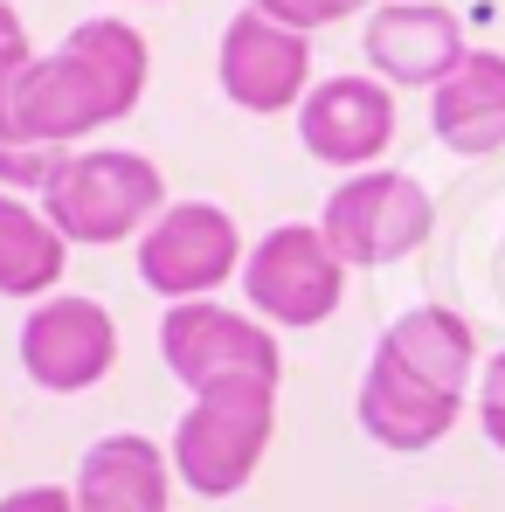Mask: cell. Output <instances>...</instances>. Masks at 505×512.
Listing matches in <instances>:
<instances>
[{"label":"cell","instance_id":"1","mask_svg":"<svg viewBox=\"0 0 505 512\" xmlns=\"http://www.w3.org/2000/svg\"><path fill=\"white\" fill-rule=\"evenodd\" d=\"M146 70H153V56L132 21H118V14L77 21L49 56L28 63V77L0 104V187L42 194L77 153V139L139 111Z\"/></svg>","mask_w":505,"mask_h":512},{"label":"cell","instance_id":"2","mask_svg":"<svg viewBox=\"0 0 505 512\" xmlns=\"http://www.w3.org/2000/svg\"><path fill=\"white\" fill-rule=\"evenodd\" d=\"M471 374H478L471 326L450 305H416L374 340V360H367L360 395H353V416L395 457L436 450L464 416Z\"/></svg>","mask_w":505,"mask_h":512},{"label":"cell","instance_id":"3","mask_svg":"<svg viewBox=\"0 0 505 512\" xmlns=\"http://www.w3.org/2000/svg\"><path fill=\"white\" fill-rule=\"evenodd\" d=\"M42 215L63 229V243L111 250V243L146 236L167 215V180L146 153H118V146L70 153L63 173L42 187Z\"/></svg>","mask_w":505,"mask_h":512},{"label":"cell","instance_id":"4","mask_svg":"<svg viewBox=\"0 0 505 512\" xmlns=\"http://www.w3.org/2000/svg\"><path fill=\"white\" fill-rule=\"evenodd\" d=\"M160 360H167V374L187 395H236V388L277 395V381H284V353L270 340V326L215 305V298L167 305V319H160Z\"/></svg>","mask_w":505,"mask_h":512},{"label":"cell","instance_id":"5","mask_svg":"<svg viewBox=\"0 0 505 512\" xmlns=\"http://www.w3.org/2000/svg\"><path fill=\"white\" fill-rule=\"evenodd\" d=\"M319 229L339 250L346 270H381V263H402L436 236V201L416 173L402 167H367L353 180H339L319 208Z\"/></svg>","mask_w":505,"mask_h":512},{"label":"cell","instance_id":"6","mask_svg":"<svg viewBox=\"0 0 505 512\" xmlns=\"http://www.w3.org/2000/svg\"><path fill=\"white\" fill-rule=\"evenodd\" d=\"M270 429H277V395H256V388L194 395L187 416L173 423V478L201 499H236L270 450Z\"/></svg>","mask_w":505,"mask_h":512},{"label":"cell","instance_id":"7","mask_svg":"<svg viewBox=\"0 0 505 512\" xmlns=\"http://www.w3.org/2000/svg\"><path fill=\"white\" fill-rule=\"evenodd\" d=\"M243 298L263 326H326L346 298V263L319 222H277L243 256Z\"/></svg>","mask_w":505,"mask_h":512},{"label":"cell","instance_id":"8","mask_svg":"<svg viewBox=\"0 0 505 512\" xmlns=\"http://www.w3.org/2000/svg\"><path fill=\"white\" fill-rule=\"evenodd\" d=\"M229 277H243V236L215 201H167V215L139 236V284L167 305L208 298Z\"/></svg>","mask_w":505,"mask_h":512},{"label":"cell","instance_id":"9","mask_svg":"<svg viewBox=\"0 0 505 512\" xmlns=\"http://www.w3.org/2000/svg\"><path fill=\"white\" fill-rule=\"evenodd\" d=\"M215 77H222V97L236 111H298L305 90H312V35L263 14V7H243L229 28H222V49H215Z\"/></svg>","mask_w":505,"mask_h":512},{"label":"cell","instance_id":"10","mask_svg":"<svg viewBox=\"0 0 505 512\" xmlns=\"http://www.w3.org/2000/svg\"><path fill=\"white\" fill-rule=\"evenodd\" d=\"M14 353H21V374H28L35 388H49V395H84V388H97V381L118 367V319H111L97 298L56 291V298L28 305Z\"/></svg>","mask_w":505,"mask_h":512},{"label":"cell","instance_id":"11","mask_svg":"<svg viewBox=\"0 0 505 512\" xmlns=\"http://www.w3.org/2000/svg\"><path fill=\"white\" fill-rule=\"evenodd\" d=\"M298 139L319 167L367 173L395 146V90L381 77H326L298 104Z\"/></svg>","mask_w":505,"mask_h":512},{"label":"cell","instance_id":"12","mask_svg":"<svg viewBox=\"0 0 505 512\" xmlns=\"http://www.w3.org/2000/svg\"><path fill=\"white\" fill-rule=\"evenodd\" d=\"M367 63L381 84H402V90H436L464 56V21L443 7V0H381L367 14V35H360Z\"/></svg>","mask_w":505,"mask_h":512},{"label":"cell","instance_id":"13","mask_svg":"<svg viewBox=\"0 0 505 512\" xmlns=\"http://www.w3.org/2000/svg\"><path fill=\"white\" fill-rule=\"evenodd\" d=\"M70 492L77 512H173V457L139 429L97 436Z\"/></svg>","mask_w":505,"mask_h":512},{"label":"cell","instance_id":"14","mask_svg":"<svg viewBox=\"0 0 505 512\" xmlns=\"http://www.w3.org/2000/svg\"><path fill=\"white\" fill-rule=\"evenodd\" d=\"M429 132L457 160H485V153L505 146V56L499 49H471L429 90Z\"/></svg>","mask_w":505,"mask_h":512},{"label":"cell","instance_id":"15","mask_svg":"<svg viewBox=\"0 0 505 512\" xmlns=\"http://www.w3.org/2000/svg\"><path fill=\"white\" fill-rule=\"evenodd\" d=\"M63 270H70L63 229L42 208H28L14 187H0V298L42 305V298H56Z\"/></svg>","mask_w":505,"mask_h":512},{"label":"cell","instance_id":"16","mask_svg":"<svg viewBox=\"0 0 505 512\" xmlns=\"http://www.w3.org/2000/svg\"><path fill=\"white\" fill-rule=\"evenodd\" d=\"M263 14H277V21H291V28H333V21H346V14H360L367 0H256Z\"/></svg>","mask_w":505,"mask_h":512},{"label":"cell","instance_id":"17","mask_svg":"<svg viewBox=\"0 0 505 512\" xmlns=\"http://www.w3.org/2000/svg\"><path fill=\"white\" fill-rule=\"evenodd\" d=\"M28 63H35V49H28V28H21V14L0 0V104H7V90L28 77Z\"/></svg>","mask_w":505,"mask_h":512},{"label":"cell","instance_id":"18","mask_svg":"<svg viewBox=\"0 0 505 512\" xmlns=\"http://www.w3.org/2000/svg\"><path fill=\"white\" fill-rule=\"evenodd\" d=\"M478 423H485V443L505 450V353H492L478 374Z\"/></svg>","mask_w":505,"mask_h":512},{"label":"cell","instance_id":"19","mask_svg":"<svg viewBox=\"0 0 505 512\" xmlns=\"http://www.w3.org/2000/svg\"><path fill=\"white\" fill-rule=\"evenodd\" d=\"M0 512H77V492H63V485H21V492H7Z\"/></svg>","mask_w":505,"mask_h":512},{"label":"cell","instance_id":"20","mask_svg":"<svg viewBox=\"0 0 505 512\" xmlns=\"http://www.w3.org/2000/svg\"><path fill=\"white\" fill-rule=\"evenodd\" d=\"M436 512H450V506H436Z\"/></svg>","mask_w":505,"mask_h":512}]
</instances>
